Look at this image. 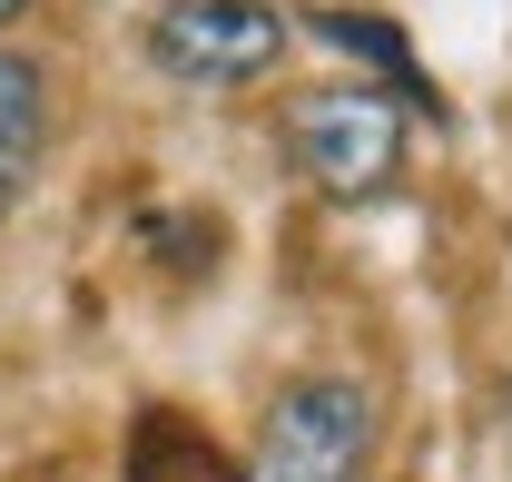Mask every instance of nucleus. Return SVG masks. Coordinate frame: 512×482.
Wrapping results in <instances>:
<instances>
[{
	"label": "nucleus",
	"mask_w": 512,
	"mask_h": 482,
	"mask_svg": "<svg viewBox=\"0 0 512 482\" xmlns=\"http://www.w3.org/2000/svg\"><path fill=\"white\" fill-rule=\"evenodd\" d=\"M296 158H306V178L325 197H375L394 168H404V109L384 99V89H316L306 109H296Z\"/></svg>",
	"instance_id": "obj_2"
},
{
	"label": "nucleus",
	"mask_w": 512,
	"mask_h": 482,
	"mask_svg": "<svg viewBox=\"0 0 512 482\" xmlns=\"http://www.w3.org/2000/svg\"><path fill=\"white\" fill-rule=\"evenodd\" d=\"M316 30L345 50V60L384 69V99L394 109H414V119H444V99H434V79L414 69V50H404V30L384 20V10H316Z\"/></svg>",
	"instance_id": "obj_5"
},
{
	"label": "nucleus",
	"mask_w": 512,
	"mask_h": 482,
	"mask_svg": "<svg viewBox=\"0 0 512 482\" xmlns=\"http://www.w3.org/2000/svg\"><path fill=\"white\" fill-rule=\"evenodd\" d=\"M286 50V10L266 0H168L148 20V60L168 79H256Z\"/></svg>",
	"instance_id": "obj_3"
},
{
	"label": "nucleus",
	"mask_w": 512,
	"mask_h": 482,
	"mask_svg": "<svg viewBox=\"0 0 512 482\" xmlns=\"http://www.w3.org/2000/svg\"><path fill=\"white\" fill-rule=\"evenodd\" d=\"M128 482H237V473L217 463V443L197 423H178L168 404H148L138 433H128Z\"/></svg>",
	"instance_id": "obj_6"
},
{
	"label": "nucleus",
	"mask_w": 512,
	"mask_h": 482,
	"mask_svg": "<svg viewBox=\"0 0 512 482\" xmlns=\"http://www.w3.org/2000/svg\"><path fill=\"white\" fill-rule=\"evenodd\" d=\"M20 10H30V0H0V20H20Z\"/></svg>",
	"instance_id": "obj_7"
},
{
	"label": "nucleus",
	"mask_w": 512,
	"mask_h": 482,
	"mask_svg": "<svg viewBox=\"0 0 512 482\" xmlns=\"http://www.w3.org/2000/svg\"><path fill=\"white\" fill-rule=\"evenodd\" d=\"M40 148H50V79H40L30 60H10V50H0V217L30 197Z\"/></svg>",
	"instance_id": "obj_4"
},
{
	"label": "nucleus",
	"mask_w": 512,
	"mask_h": 482,
	"mask_svg": "<svg viewBox=\"0 0 512 482\" xmlns=\"http://www.w3.org/2000/svg\"><path fill=\"white\" fill-rule=\"evenodd\" d=\"M365 443H375V394L355 374H296L266 423H256V453L237 482H355L365 473Z\"/></svg>",
	"instance_id": "obj_1"
}]
</instances>
